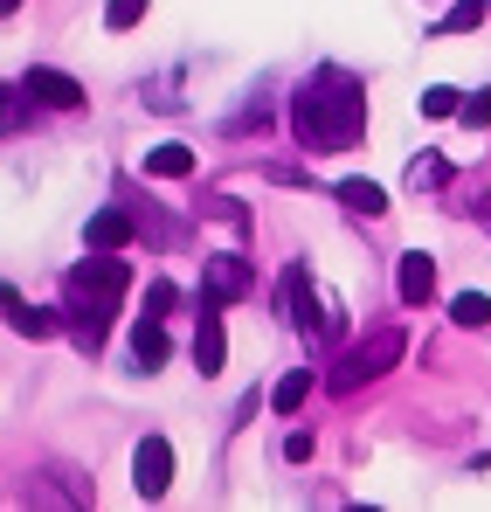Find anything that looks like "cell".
Instances as JSON below:
<instances>
[{
	"label": "cell",
	"mask_w": 491,
	"mask_h": 512,
	"mask_svg": "<svg viewBox=\"0 0 491 512\" xmlns=\"http://www.w3.org/2000/svg\"><path fill=\"white\" fill-rule=\"evenodd\" d=\"M14 125H21V97H7V90H0V132H14Z\"/></svg>",
	"instance_id": "obj_24"
},
{
	"label": "cell",
	"mask_w": 491,
	"mask_h": 512,
	"mask_svg": "<svg viewBox=\"0 0 491 512\" xmlns=\"http://www.w3.org/2000/svg\"><path fill=\"white\" fill-rule=\"evenodd\" d=\"M450 180V160H436V153H415L409 160V187L422 194V187H443Z\"/></svg>",
	"instance_id": "obj_18"
},
{
	"label": "cell",
	"mask_w": 491,
	"mask_h": 512,
	"mask_svg": "<svg viewBox=\"0 0 491 512\" xmlns=\"http://www.w3.org/2000/svg\"><path fill=\"white\" fill-rule=\"evenodd\" d=\"M14 298H21V291H14V284H0V312H7V305H14Z\"/></svg>",
	"instance_id": "obj_25"
},
{
	"label": "cell",
	"mask_w": 491,
	"mask_h": 512,
	"mask_svg": "<svg viewBox=\"0 0 491 512\" xmlns=\"http://www.w3.org/2000/svg\"><path fill=\"white\" fill-rule=\"evenodd\" d=\"M339 201H346L353 215H381V208H388V194H381L374 180H339Z\"/></svg>",
	"instance_id": "obj_15"
},
{
	"label": "cell",
	"mask_w": 491,
	"mask_h": 512,
	"mask_svg": "<svg viewBox=\"0 0 491 512\" xmlns=\"http://www.w3.org/2000/svg\"><path fill=\"white\" fill-rule=\"evenodd\" d=\"M125 291H132V263L111 256V250H97L90 263H77V270L63 277V312H70V333H77L83 353L104 346L111 319H118V305H125Z\"/></svg>",
	"instance_id": "obj_2"
},
{
	"label": "cell",
	"mask_w": 491,
	"mask_h": 512,
	"mask_svg": "<svg viewBox=\"0 0 491 512\" xmlns=\"http://www.w3.org/2000/svg\"><path fill=\"white\" fill-rule=\"evenodd\" d=\"M457 118H464L471 132H485V125H491V90H478V97H464V111H457Z\"/></svg>",
	"instance_id": "obj_22"
},
{
	"label": "cell",
	"mask_w": 491,
	"mask_h": 512,
	"mask_svg": "<svg viewBox=\"0 0 491 512\" xmlns=\"http://www.w3.org/2000/svg\"><path fill=\"white\" fill-rule=\"evenodd\" d=\"M450 319H457L464 333H485V326H491V298H485V291H464V298L450 305Z\"/></svg>",
	"instance_id": "obj_16"
},
{
	"label": "cell",
	"mask_w": 491,
	"mask_h": 512,
	"mask_svg": "<svg viewBox=\"0 0 491 512\" xmlns=\"http://www.w3.org/2000/svg\"><path fill=\"white\" fill-rule=\"evenodd\" d=\"M395 291H402V305H429V298H436V263L422 250H409L402 270H395Z\"/></svg>",
	"instance_id": "obj_9"
},
{
	"label": "cell",
	"mask_w": 491,
	"mask_h": 512,
	"mask_svg": "<svg viewBox=\"0 0 491 512\" xmlns=\"http://www.w3.org/2000/svg\"><path fill=\"white\" fill-rule=\"evenodd\" d=\"M83 236H90V250H125V243H132V236H139V222H132V215H125V208H97V215H90V229H83Z\"/></svg>",
	"instance_id": "obj_10"
},
{
	"label": "cell",
	"mask_w": 491,
	"mask_h": 512,
	"mask_svg": "<svg viewBox=\"0 0 491 512\" xmlns=\"http://www.w3.org/2000/svg\"><path fill=\"white\" fill-rule=\"evenodd\" d=\"M166 485H173V443L166 436H146L132 450V492L139 499H166Z\"/></svg>",
	"instance_id": "obj_5"
},
{
	"label": "cell",
	"mask_w": 491,
	"mask_h": 512,
	"mask_svg": "<svg viewBox=\"0 0 491 512\" xmlns=\"http://www.w3.org/2000/svg\"><path fill=\"white\" fill-rule=\"evenodd\" d=\"M291 132H298L305 153H346V146H360V132H367V90L353 84L339 63L312 70L298 84V97H291Z\"/></svg>",
	"instance_id": "obj_1"
},
{
	"label": "cell",
	"mask_w": 491,
	"mask_h": 512,
	"mask_svg": "<svg viewBox=\"0 0 491 512\" xmlns=\"http://www.w3.org/2000/svg\"><path fill=\"white\" fill-rule=\"evenodd\" d=\"M402 346H409V340H402V326H381V333H367L360 346H346V353H339V367L326 374V388H332V395H353L360 381L388 374V367L402 360Z\"/></svg>",
	"instance_id": "obj_3"
},
{
	"label": "cell",
	"mask_w": 491,
	"mask_h": 512,
	"mask_svg": "<svg viewBox=\"0 0 491 512\" xmlns=\"http://www.w3.org/2000/svg\"><path fill=\"white\" fill-rule=\"evenodd\" d=\"M305 395H312V367H291V374L270 388V409H277V416H298V409H305Z\"/></svg>",
	"instance_id": "obj_14"
},
{
	"label": "cell",
	"mask_w": 491,
	"mask_h": 512,
	"mask_svg": "<svg viewBox=\"0 0 491 512\" xmlns=\"http://www.w3.org/2000/svg\"><path fill=\"white\" fill-rule=\"evenodd\" d=\"M485 14H491V0H457V7L436 21V35H464V28H478Z\"/></svg>",
	"instance_id": "obj_17"
},
{
	"label": "cell",
	"mask_w": 491,
	"mask_h": 512,
	"mask_svg": "<svg viewBox=\"0 0 491 512\" xmlns=\"http://www.w3.org/2000/svg\"><path fill=\"white\" fill-rule=\"evenodd\" d=\"M249 291H256V270L243 256H208L201 263V305H236Z\"/></svg>",
	"instance_id": "obj_4"
},
{
	"label": "cell",
	"mask_w": 491,
	"mask_h": 512,
	"mask_svg": "<svg viewBox=\"0 0 491 512\" xmlns=\"http://www.w3.org/2000/svg\"><path fill=\"white\" fill-rule=\"evenodd\" d=\"M21 90H28V104H49V111H77V104H83V84H77V77H63V70H42V63H28Z\"/></svg>",
	"instance_id": "obj_6"
},
{
	"label": "cell",
	"mask_w": 491,
	"mask_h": 512,
	"mask_svg": "<svg viewBox=\"0 0 491 512\" xmlns=\"http://www.w3.org/2000/svg\"><path fill=\"white\" fill-rule=\"evenodd\" d=\"M277 312H284V326L312 333V270H305V263L284 270V284H277Z\"/></svg>",
	"instance_id": "obj_7"
},
{
	"label": "cell",
	"mask_w": 491,
	"mask_h": 512,
	"mask_svg": "<svg viewBox=\"0 0 491 512\" xmlns=\"http://www.w3.org/2000/svg\"><path fill=\"white\" fill-rule=\"evenodd\" d=\"M7 326H14L21 340H49V333H63V319H56V312H42V305H28V298H14V305H7Z\"/></svg>",
	"instance_id": "obj_11"
},
{
	"label": "cell",
	"mask_w": 491,
	"mask_h": 512,
	"mask_svg": "<svg viewBox=\"0 0 491 512\" xmlns=\"http://www.w3.org/2000/svg\"><path fill=\"white\" fill-rule=\"evenodd\" d=\"M139 167H146V180H187L194 173V146H153Z\"/></svg>",
	"instance_id": "obj_12"
},
{
	"label": "cell",
	"mask_w": 491,
	"mask_h": 512,
	"mask_svg": "<svg viewBox=\"0 0 491 512\" xmlns=\"http://www.w3.org/2000/svg\"><path fill=\"white\" fill-rule=\"evenodd\" d=\"M14 7H21V0H0V14H14Z\"/></svg>",
	"instance_id": "obj_26"
},
{
	"label": "cell",
	"mask_w": 491,
	"mask_h": 512,
	"mask_svg": "<svg viewBox=\"0 0 491 512\" xmlns=\"http://www.w3.org/2000/svg\"><path fill=\"white\" fill-rule=\"evenodd\" d=\"M222 353H229L222 319H215V305H201V326H194V367H201V381H215V374H222Z\"/></svg>",
	"instance_id": "obj_8"
},
{
	"label": "cell",
	"mask_w": 491,
	"mask_h": 512,
	"mask_svg": "<svg viewBox=\"0 0 491 512\" xmlns=\"http://www.w3.org/2000/svg\"><path fill=\"white\" fill-rule=\"evenodd\" d=\"M173 305H180V291H173L166 277H153V284H146V319H166Z\"/></svg>",
	"instance_id": "obj_21"
},
{
	"label": "cell",
	"mask_w": 491,
	"mask_h": 512,
	"mask_svg": "<svg viewBox=\"0 0 491 512\" xmlns=\"http://www.w3.org/2000/svg\"><path fill=\"white\" fill-rule=\"evenodd\" d=\"M284 457H291V464H305V457H312V436H305V429H291V436H284Z\"/></svg>",
	"instance_id": "obj_23"
},
{
	"label": "cell",
	"mask_w": 491,
	"mask_h": 512,
	"mask_svg": "<svg viewBox=\"0 0 491 512\" xmlns=\"http://www.w3.org/2000/svg\"><path fill=\"white\" fill-rule=\"evenodd\" d=\"M139 21H146V0H111V7H104V28H118V35L139 28Z\"/></svg>",
	"instance_id": "obj_20"
},
{
	"label": "cell",
	"mask_w": 491,
	"mask_h": 512,
	"mask_svg": "<svg viewBox=\"0 0 491 512\" xmlns=\"http://www.w3.org/2000/svg\"><path fill=\"white\" fill-rule=\"evenodd\" d=\"M166 353H173V340H166L160 319H139V333H132V360L153 374V367H166Z\"/></svg>",
	"instance_id": "obj_13"
},
{
	"label": "cell",
	"mask_w": 491,
	"mask_h": 512,
	"mask_svg": "<svg viewBox=\"0 0 491 512\" xmlns=\"http://www.w3.org/2000/svg\"><path fill=\"white\" fill-rule=\"evenodd\" d=\"M457 111H464V97H457L450 84H429V90H422V118H457Z\"/></svg>",
	"instance_id": "obj_19"
}]
</instances>
